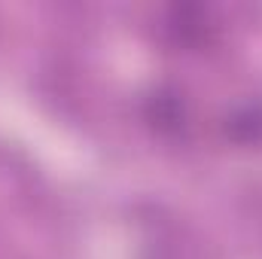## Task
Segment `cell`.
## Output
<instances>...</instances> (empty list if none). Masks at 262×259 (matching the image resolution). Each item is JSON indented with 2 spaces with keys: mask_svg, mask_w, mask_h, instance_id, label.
<instances>
[{
  "mask_svg": "<svg viewBox=\"0 0 262 259\" xmlns=\"http://www.w3.org/2000/svg\"><path fill=\"white\" fill-rule=\"evenodd\" d=\"M229 131L241 143H262V104H250L229 119Z\"/></svg>",
  "mask_w": 262,
  "mask_h": 259,
  "instance_id": "obj_1",
  "label": "cell"
}]
</instances>
